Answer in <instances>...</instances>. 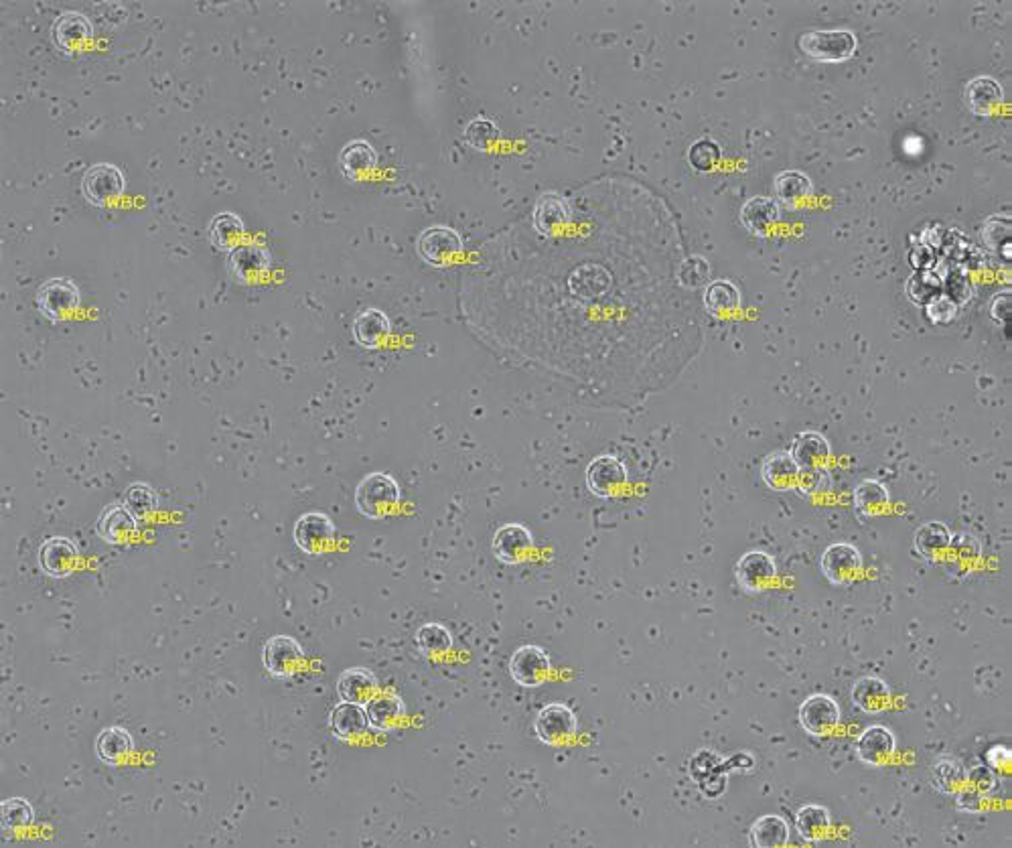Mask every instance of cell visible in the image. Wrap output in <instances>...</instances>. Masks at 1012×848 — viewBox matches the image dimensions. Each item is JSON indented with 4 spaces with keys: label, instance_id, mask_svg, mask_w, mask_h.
I'll return each instance as SVG.
<instances>
[{
    "label": "cell",
    "instance_id": "obj_26",
    "mask_svg": "<svg viewBox=\"0 0 1012 848\" xmlns=\"http://www.w3.org/2000/svg\"><path fill=\"white\" fill-rule=\"evenodd\" d=\"M850 700L860 713L877 715L891 704V688L883 678L862 676L852 684Z\"/></svg>",
    "mask_w": 1012,
    "mask_h": 848
},
{
    "label": "cell",
    "instance_id": "obj_15",
    "mask_svg": "<svg viewBox=\"0 0 1012 848\" xmlns=\"http://www.w3.org/2000/svg\"><path fill=\"white\" fill-rule=\"evenodd\" d=\"M627 485V467L615 455H599L587 467V487L593 496L609 500Z\"/></svg>",
    "mask_w": 1012,
    "mask_h": 848
},
{
    "label": "cell",
    "instance_id": "obj_29",
    "mask_svg": "<svg viewBox=\"0 0 1012 848\" xmlns=\"http://www.w3.org/2000/svg\"><path fill=\"white\" fill-rule=\"evenodd\" d=\"M781 220V205L771 197H751L741 207V224L747 232L755 236H767V230L773 228Z\"/></svg>",
    "mask_w": 1012,
    "mask_h": 848
},
{
    "label": "cell",
    "instance_id": "obj_8",
    "mask_svg": "<svg viewBox=\"0 0 1012 848\" xmlns=\"http://www.w3.org/2000/svg\"><path fill=\"white\" fill-rule=\"evenodd\" d=\"M126 191V177L118 165L94 163L82 177V193L88 203L104 207L120 199Z\"/></svg>",
    "mask_w": 1012,
    "mask_h": 848
},
{
    "label": "cell",
    "instance_id": "obj_9",
    "mask_svg": "<svg viewBox=\"0 0 1012 848\" xmlns=\"http://www.w3.org/2000/svg\"><path fill=\"white\" fill-rule=\"evenodd\" d=\"M777 579V562L765 550H749L735 564V581L747 595L765 593Z\"/></svg>",
    "mask_w": 1012,
    "mask_h": 848
},
{
    "label": "cell",
    "instance_id": "obj_4",
    "mask_svg": "<svg viewBox=\"0 0 1012 848\" xmlns=\"http://www.w3.org/2000/svg\"><path fill=\"white\" fill-rule=\"evenodd\" d=\"M416 252L428 266H451L463 252V238L449 226H430L418 236Z\"/></svg>",
    "mask_w": 1012,
    "mask_h": 848
},
{
    "label": "cell",
    "instance_id": "obj_49",
    "mask_svg": "<svg viewBox=\"0 0 1012 848\" xmlns=\"http://www.w3.org/2000/svg\"><path fill=\"white\" fill-rule=\"evenodd\" d=\"M966 782L970 786H974L976 790H980L982 794H990L996 786V777H994V769L992 767H984V765H978V767H972L966 771Z\"/></svg>",
    "mask_w": 1012,
    "mask_h": 848
},
{
    "label": "cell",
    "instance_id": "obj_28",
    "mask_svg": "<svg viewBox=\"0 0 1012 848\" xmlns=\"http://www.w3.org/2000/svg\"><path fill=\"white\" fill-rule=\"evenodd\" d=\"M366 713L372 731L390 733L406 717V704L396 694H374L366 704Z\"/></svg>",
    "mask_w": 1012,
    "mask_h": 848
},
{
    "label": "cell",
    "instance_id": "obj_10",
    "mask_svg": "<svg viewBox=\"0 0 1012 848\" xmlns=\"http://www.w3.org/2000/svg\"><path fill=\"white\" fill-rule=\"evenodd\" d=\"M842 719L840 704L828 694L808 696L798 711L800 727L812 737H826L838 729Z\"/></svg>",
    "mask_w": 1012,
    "mask_h": 848
},
{
    "label": "cell",
    "instance_id": "obj_36",
    "mask_svg": "<svg viewBox=\"0 0 1012 848\" xmlns=\"http://www.w3.org/2000/svg\"><path fill=\"white\" fill-rule=\"evenodd\" d=\"M773 191L779 205H795L814 195V181L804 171L787 169L775 177Z\"/></svg>",
    "mask_w": 1012,
    "mask_h": 848
},
{
    "label": "cell",
    "instance_id": "obj_38",
    "mask_svg": "<svg viewBox=\"0 0 1012 848\" xmlns=\"http://www.w3.org/2000/svg\"><path fill=\"white\" fill-rule=\"evenodd\" d=\"M134 749L132 735L122 727H106L96 737V755L106 765H118Z\"/></svg>",
    "mask_w": 1012,
    "mask_h": 848
},
{
    "label": "cell",
    "instance_id": "obj_51",
    "mask_svg": "<svg viewBox=\"0 0 1012 848\" xmlns=\"http://www.w3.org/2000/svg\"><path fill=\"white\" fill-rule=\"evenodd\" d=\"M990 317L1000 325V327H1008V321H1010V291H1002L998 293L992 301H990Z\"/></svg>",
    "mask_w": 1012,
    "mask_h": 848
},
{
    "label": "cell",
    "instance_id": "obj_22",
    "mask_svg": "<svg viewBox=\"0 0 1012 848\" xmlns=\"http://www.w3.org/2000/svg\"><path fill=\"white\" fill-rule=\"evenodd\" d=\"M138 520L124 504H110L96 522V534L106 544H126L138 532Z\"/></svg>",
    "mask_w": 1012,
    "mask_h": 848
},
{
    "label": "cell",
    "instance_id": "obj_41",
    "mask_svg": "<svg viewBox=\"0 0 1012 848\" xmlns=\"http://www.w3.org/2000/svg\"><path fill=\"white\" fill-rule=\"evenodd\" d=\"M416 646L424 656H443L453 650V633L443 623H424L416 631Z\"/></svg>",
    "mask_w": 1012,
    "mask_h": 848
},
{
    "label": "cell",
    "instance_id": "obj_25",
    "mask_svg": "<svg viewBox=\"0 0 1012 848\" xmlns=\"http://www.w3.org/2000/svg\"><path fill=\"white\" fill-rule=\"evenodd\" d=\"M329 727L339 741H353L361 737L370 729L366 706L341 700L339 704L333 706V711L329 715Z\"/></svg>",
    "mask_w": 1012,
    "mask_h": 848
},
{
    "label": "cell",
    "instance_id": "obj_24",
    "mask_svg": "<svg viewBox=\"0 0 1012 848\" xmlns=\"http://www.w3.org/2000/svg\"><path fill=\"white\" fill-rule=\"evenodd\" d=\"M380 682L378 676L370 668L353 666L339 674L337 678V696L343 702L368 704V700L378 692Z\"/></svg>",
    "mask_w": 1012,
    "mask_h": 848
},
{
    "label": "cell",
    "instance_id": "obj_14",
    "mask_svg": "<svg viewBox=\"0 0 1012 848\" xmlns=\"http://www.w3.org/2000/svg\"><path fill=\"white\" fill-rule=\"evenodd\" d=\"M534 548V536L528 526L520 522H508L495 530L491 550L501 564L516 567Z\"/></svg>",
    "mask_w": 1012,
    "mask_h": 848
},
{
    "label": "cell",
    "instance_id": "obj_43",
    "mask_svg": "<svg viewBox=\"0 0 1012 848\" xmlns=\"http://www.w3.org/2000/svg\"><path fill=\"white\" fill-rule=\"evenodd\" d=\"M463 136H465V143L471 149H475L479 153H487L497 145L499 128L489 118H477L467 124Z\"/></svg>",
    "mask_w": 1012,
    "mask_h": 848
},
{
    "label": "cell",
    "instance_id": "obj_33",
    "mask_svg": "<svg viewBox=\"0 0 1012 848\" xmlns=\"http://www.w3.org/2000/svg\"><path fill=\"white\" fill-rule=\"evenodd\" d=\"M534 228L538 234L550 238L568 222V205L556 193H544L534 207Z\"/></svg>",
    "mask_w": 1012,
    "mask_h": 848
},
{
    "label": "cell",
    "instance_id": "obj_19",
    "mask_svg": "<svg viewBox=\"0 0 1012 848\" xmlns=\"http://www.w3.org/2000/svg\"><path fill=\"white\" fill-rule=\"evenodd\" d=\"M789 453L795 459V463L800 465L802 473H818L826 471L832 459V445L822 433L804 431L793 437Z\"/></svg>",
    "mask_w": 1012,
    "mask_h": 848
},
{
    "label": "cell",
    "instance_id": "obj_37",
    "mask_svg": "<svg viewBox=\"0 0 1012 848\" xmlns=\"http://www.w3.org/2000/svg\"><path fill=\"white\" fill-rule=\"evenodd\" d=\"M952 536L954 534H952L950 526H946L944 522H939V520L923 522L913 536V546L923 558L933 560V558H937V554H942L950 548Z\"/></svg>",
    "mask_w": 1012,
    "mask_h": 848
},
{
    "label": "cell",
    "instance_id": "obj_13",
    "mask_svg": "<svg viewBox=\"0 0 1012 848\" xmlns=\"http://www.w3.org/2000/svg\"><path fill=\"white\" fill-rule=\"evenodd\" d=\"M270 252L266 246L256 242H244L232 254H228V272L240 285H254L260 282L270 270Z\"/></svg>",
    "mask_w": 1012,
    "mask_h": 848
},
{
    "label": "cell",
    "instance_id": "obj_21",
    "mask_svg": "<svg viewBox=\"0 0 1012 848\" xmlns=\"http://www.w3.org/2000/svg\"><path fill=\"white\" fill-rule=\"evenodd\" d=\"M761 479L773 491H791L802 483V469L789 451H773L761 463Z\"/></svg>",
    "mask_w": 1012,
    "mask_h": 848
},
{
    "label": "cell",
    "instance_id": "obj_47",
    "mask_svg": "<svg viewBox=\"0 0 1012 848\" xmlns=\"http://www.w3.org/2000/svg\"><path fill=\"white\" fill-rule=\"evenodd\" d=\"M939 289H942V282H939L929 272H919V274L911 276V280L907 282V295L917 305H923V303L927 305L931 299H935L939 295Z\"/></svg>",
    "mask_w": 1012,
    "mask_h": 848
},
{
    "label": "cell",
    "instance_id": "obj_16",
    "mask_svg": "<svg viewBox=\"0 0 1012 848\" xmlns=\"http://www.w3.org/2000/svg\"><path fill=\"white\" fill-rule=\"evenodd\" d=\"M80 550L74 540L51 536L39 546V567L51 579H67L78 569Z\"/></svg>",
    "mask_w": 1012,
    "mask_h": 848
},
{
    "label": "cell",
    "instance_id": "obj_42",
    "mask_svg": "<svg viewBox=\"0 0 1012 848\" xmlns=\"http://www.w3.org/2000/svg\"><path fill=\"white\" fill-rule=\"evenodd\" d=\"M122 504L136 516V518H147L159 508V496L153 485L144 481H134L126 487Z\"/></svg>",
    "mask_w": 1012,
    "mask_h": 848
},
{
    "label": "cell",
    "instance_id": "obj_12",
    "mask_svg": "<svg viewBox=\"0 0 1012 848\" xmlns=\"http://www.w3.org/2000/svg\"><path fill=\"white\" fill-rule=\"evenodd\" d=\"M508 672L518 686L538 688L548 680V676L552 672V662H550V656L544 648L528 644V646L518 648L512 654L510 664H508Z\"/></svg>",
    "mask_w": 1012,
    "mask_h": 848
},
{
    "label": "cell",
    "instance_id": "obj_1",
    "mask_svg": "<svg viewBox=\"0 0 1012 848\" xmlns=\"http://www.w3.org/2000/svg\"><path fill=\"white\" fill-rule=\"evenodd\" d=\"M400 500L402 489L386 471L368 473L355 487V508L372 522L388 518L400 506Z\"/></svg>",
    "mask_w": 1012,
    "mask_h": 848
},
{
    "label": "cell",
    "instance_id": "obj_39",
    "mask_svg": "<svg viewBox=\"0 0 1012 848\" xmlns=\"http://www.w3.org/2000/svg\"><path fill=\"white\" fill-rule=\"evenodd\" d=\"M931 777L935 788L942 794H956L966 784V767L952 755L939 757L933 763Z\"/></svg>",
    "mask_w": 1012,
    "mask_h": 848
},
{
    "label": "cell",
    "instance_id": "obj_3",
    "mask_svg": "<svg viewBox=\"0 0 1012 848\" xmlns=\"http://www.w3.org/2000/svg\"><path fill=\"white\" fill-rule=\"evenodd\" d=\"M35 305L39 313L51 321L61 323L82 305V291L74 278L53 276L47 278L35 293Z\"/></svg>",
    "mask_w": 1012,
    "mask_h": 848
},
{
    "label": "cell",
    "instance_id": "obj_11",
    "mask_svg": "<svg viewBox=\"0 0 1012 848\" xmlns=\"http://www.w3.org/2000/svg\"><path fill=\"white\" fill-rule=\"evenodd\" d=\"M293 540L305 554L321 556L335 542V524L323 512H307L295 522Z\"/></svg>",
    "mask_w": 1012,
    "mask_h": 848
},
{
    "label": "cell",
    "instance_id": "obj_27",
    "mask_svg": "<svg viewBox=\"0 0 1012 848\" xmlns=\"http://www.w3.org/2000/svg\"><path fill=\"white\" fill-rule=\"evenodd\" d=\"M390 329H392L390 317L382 309H376V307H370V309H364L361 313H357L353 319V325H351V333H353L355 343L366 347V349H378L386 341V337L390 335Z\"/></svg>",
    "mask_w": 1012,
    "mask_h": 848
},
{
    "label": "cell",
    "instance_id": "obj_6",
    "mask_svg": "<svg viewBox=\"0 0 1012 848\" xmlns=\"http://www.w3.org/2000/svg\"><path fill=\"white\" fill-rule=\"evenodd\" d=\"M864 569V558L860 550L850 542L830 544L820 558V571L826 581L834 587L852 585Z\"/></svg>",
    "mask_w": 1012,
    "mask_h": 848
},
{
    "label": "cell",
    "instance_id": "obj_7",
    "mask_svg": "<svg viewBox=\"0 0 1012 848\" xmlns=\"http://www.w3.org/2000/svg\"><path fill=\"white\" fill-rule=\"evenodd\" d=\"M578 731V719L570 706L562 702H550L542 706L534 719L536 739L548 747H560L574 739Z\"/></svg>",
    "mask_w": 1012,
    "mask_h": 848
},
{
    "label": "cell",
    "instance_id": "obj_2",
    "mask_svg": "<svg viewBox=\"0 0 1012 848\" xmlns=\"http://www.w3.org/2000/svg\"><path fill=\"white\" fill-rule=\"evenodd\" d=\"M798 47L818 63H844L856 55L858 41L848 29H824L800 35Z\"/></svg>",
    "mask_w": 1012,
    "mask_h": 848
},
{
    "label": "cell",
    "instance_id": "obj_50",
    "mask_svg": "<svg viewBox=\"0 0 1012 848\" xmlns=\"http://www.w3.org/2000/svg\"><path fill=\"white\" fill-rule=\"evenodd\" d=\"M984 796L980 790H976L974 786H970L968 782L956 792V802H958V808L964 810V812H978L984 804Z\"/></svg>",
    "mask_w": 1012,
    "mask_h": 848
},
{
    "label": "cell",
    "instance_id": "obj_45",
    "mask_svg": "<svg viewBox=\"0 0 1012 848\" xmlns=\"http://www.w3.org/2000/svg\"><path fill=\"white\" fill-rule=\"evenodd\" d=\"M35 820V810L25 798H9L0 804V822L7 830L27 828Z\"/></svg>",
    "mask_w": 1012,
    "mask_h": 848
},
{
    "label": "cell",
    "instance_id": "obj_17",
    "mask_svg": "<svg viewBox=\"0 0 1012 848\" xmlns=\"http://www.w3.org/2000/svg\"><path fill=\"white\" fill-rule=\"evenodd\" d=\"M856 757L869 767H883L897 751V737L885 725L866 727L856 739Z\"/></svg>",
    "mask_w": 1012,
    "mask_h": 848
},
{
    "label": "cell",
    "instance_id": "obj_44",
    "mask_svg": "<svg viewBox=\"0 0 1012 848\" xmlns=\"http://www.w3.org/2000/svg\"><path fill=\"white\" fill-rule=\"evenodd\" d=\"M678 282L684 289L700 291L710 282V262L704 256H688L678 268Z\"/></svg>",
    "mask_w": 1012,
    "mask_h": 848
},
{
    "label": "cell",
    "instance_id": "obj_48",
    "mask_svg": "<svg viewBox=\"0 0 1012 848\" xmlns=\"http://www.w3.org/2000/svg\"><path fill=\"white\" fill-rule=\"evenodd\" d=\"M956 315H958V305L946 295H937L925 307V317L933 325H948L956 319Z\"/></svg>",
    "mask_w": 1012,
    "mask_h": 848
},
{
    "label": "cell",
    "instance_id": "obj_18",
    "mask_svg": "<svg viewBox=\"0 0 1012 848\" xmlns=\"http://www.w3.org/2000/svg\"><path fill=\"white\" fill-rule=\"evenodd\" d=\"M94 27L90 19L78 11L61 13L51 25L53 45L63 53H76L92 39Z\"/></svg>",
    "mask_w": 1012,
    "mask_h": 848
},
{
    "label": "cell",
    "instance_id": "obj_35",
    "mask_svg": "<svg viewBox=\"0 0 1012 848\" xmlns=\"http://www.w3.org/2000/svg\"><path fill=\"white\" fill-rule=\"evenodd\" d=\"M702 303L710 315H727L741 309V291L729 278L710 280L704 287Z\"/></svg>",
    "mask_w": 1012,
    "mask_h": 848
},
{
    "label": "cell",
    "instance_id": "obj_30",
    "mask_svg": "<svg viewBox=\"0 0 1012 848\" xmlns=\"http://www.w3.org/2000/svg\"><path fill=\"white\" fill-rule=\"evenodd\" d=\"M207 234L213 248L232 254L238 246L244 244L242 240L246 236V224L234 211H222V214L209 222Z\"/></svg>",
    "mask_w": 1012,
    "mask_h": 848
},
{
    "label": "cell",
    "instance_id": "obj_46",
    "mask_svg": "<svg viewBox=\"0 0 1012 848\" xmlns=\"http://www.w3.org/2000/svg\"><path fill=\"white\" fill-rule=\"evenodd\" d=\"M720 161V149L710 138H700L688 149V163L696 173H710Z\"/></svg>",
    "mask_w": 1012,
    "mask_h": 848
},
{
    "label": "cell",
    "instance_id": "obj_31",
    "mask_svg": "<svg viewBox=\"0 0 1012 848\" xmlns=\"http://www.w3.org/2000/svg\"><path fill=\"white\" fill-rule=\"evenodd\" d=\"M852 502H854V510L860 520L875 518L889 508L891 493H889L887 485L881 483L879 479H862L854 487Z\"/></svg>",
    "mask_w": 1012,
    "mask_h": 848
},
{
    "label": "cell",
    "instance_id": "obj_32",
    "mask_svg": "<svg viewBox=\"0 0 1012 848\" xmlns=\"http://www.w3.org/2000/svg\"><path fill=\"white\" fill-rule=\"evenodd\" d=\"M795 830L808 844H818L832 832V814L822 804H806L795 812Z\"/></svg>",
    "mask_w": 1012,
    "mask_h": 848
},
{
    "label": "cell",
    "instance_id": "obj_40",
    "mask_svg": "<svg viewBox=\"0 0 1012 848\" xmlns=\"http://www.w3.org/2000/svg\"><path fill=\"white\" fill-rule=\"evenodd\" d=\"M1010 218L1008 216H992L982 224V242L998 254L1004 262L1012 260V244H1010Z\"/></svg>",
    "mask_w": 1012,
    "mask_h": 848
},
{
    "label": "cell",
    "instance_id": "obj_52",
    "mask_svg": "<svg viewBox=\"0 0 1012 848\" xmlns=\"http://www.w3.org/2000/svg\"><path fill=\"white\" fill-rule=\"evenodd\" d=\"M986 759H988V767H992V769H1004V767H1008V763H1010L1012 755H1010V749H1008V747L998 745V747H992V749L988 751Z\"/></svg>",
    "mask_w": 1012,
    "mask_h": 848
},
{
    "label": "cell",
    "instance_id": "obj_5",
    "mask_svg": "<svg viewBox=\"0 0 1012 848\" xmlns=\"http://www.w3.org/2000/svg\"><path fill=\"white\" fill-rule=\"evenodd\" d=\"M303 662H305L303 646L297 638H293V635L286 633L272 635V638H268L266 644L262 646V664L272 678L278 680L293 678L303 666Z\"/></svg>",
    "mask_w": 1012,
    "mask_h": 848
},
{
    "label": "cell",
    "instance_id": "obj_20",
    "mask_svg": "<svg viewBox=\"0 0 1012 848\" xmlns=\"http://www.w3.org/2000/svg\"><path fill=\"white\" fill-rule=\"evenodd\" d=\"M341 175L351 181H368L372 173L378 169V151L368 143V140H349V143L341 149L337 159Z\"/></svg>",
    "mask_w": 1012,
    "mask_h": 848
},
{
    "label": "cell",
    "instance_id": "obj_23",
    "mask_svg": "<svg viewBox=\"0 0 1012 848\" xmlns=\"http://www.w3.org/2000/svg\"><path fill=\"white\" fill-rule=\"evenodd\" d=\"M1004 102V90L992 76H978L964 88V104L974 116L988 118Z\"/></svg>",
    "mask_w": 1012,
    "mask_h": 848
},
{
    "label": "cell",
    "instance_id": "obj_34",
    "mask_svg": "<svg viewBox=\"0 0 1012 848\" xmlns=\"http://www.w3.org/2000/svg\"><path fill=\"white\" fill-rule=\"evenodd\" d=\"M791 840L789 824L783 816L765 814L757 818L749 828V842L755 848H781Z\"/></svg>",
    "mask_w": 1012,
    "mask_h": 848
}]
</instances>
